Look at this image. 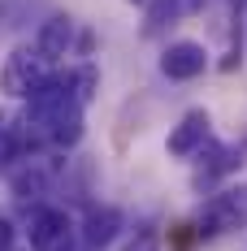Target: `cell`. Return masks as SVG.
I'll return each mask as SVG.
<instances>
[{"label":"cell","instance_id":"obj_1","mask_svg":"<svg viewBox=\"0 0 247 251\" xmlns=\"http://www.w3.org/2000/svg\"><path fill=\"white\" fill-rule=\"evenodd\" d=\"M48 82V61L39 56V48H13L4 70H0V91L13 100H30L39 87Z\"/></svg>","mask_w":247,"mask_h":251},{"label":"cell","instance_id":"obj_2","mask_svg":"<svg viewBox=\"0 0 247 251\" xmlns=\"http://www.w3.org/2000/svg\"><path fill=\"white\" fill-rule=\"evenodd\" d=\"M78 234L65 208H35L30 212V251H78Z\"/></svg>","mask_w":247,"mask_h":251},{"label":"cell","instance_id":"obj_3","mask_svg":"<svg viewBox=\"0 0 247 251\" xmlns=\"http://www.w3.org/2000/svg\"><path fill=\"white\" fill-rule=\"evenodd\" d=\"M243 221H247V186L221 191V195H213V200L204 203V212H199V238H221L230 229H239Z\"/></svg>","mask_w":247,"mask_h":251},{"label":"cell","instance_id":"obj_4","mask_svg":"<svg viewBox=\"0 0 247 251\" xmlns=\"http://www.w3.org/2000/svg\"><path fill=\"white\" fill-rule=\"evenodd\" d=\"M204 70H208V52L195 39H178V44H169V48L161 52V74L173 78V82H191Z\"/></svg>","mask_w":247,"mask_h":251},{"label":"cell","instance_id":"obj_5","mask_svg":"<svg viewBox=\"0 0 247 251\" xmlns=\"http://www.w3.org/2000/svg\"><path fill=\"white\" fill-rule=\"evenodd\" d=\"M122 226H126V221H122L117 208H109V203H91L87 217H82V229H78V234H82V247H87V251H104L117 234H122Z\"/></svg>","mask_w":247,"mask_h":251},{"label":"cell","instance_id":"obj_6","mask_svg":"<svg viewBox=\"0 0 247 251\" xmlns=\"http://www.w3.org/2000/svg\"><path fill=\"white\" fill-rule=\"evenodd\" d=\"M208 126H213V122H208V113H204V108L182 113V122L173 126L169 143H165V148H169V156H178V160H182V156H195V151L208 143Z\"/></svg>","mask_w":247,"mask_h":251},{"label":"cell","instance_id":"obj_7","mask_svg":"<svg viewBox=\"0 0 247 251\" xmlns=\"http://www.w3.org/2000/svg\"><path fill=\"white\" fill-rule=\"evenodd\" d=\"M52 177H56V169H52L48 160H22L9 174V186H13V195L22 203H30V200H39V195H48Z\"/></svg>","mask_w":247,"mask_h":251},{"label":"cell","instance_id":"obj_8","mask_svg":"<svg viewBox=\"0 0 247 251\" xmlns=\"http://www.w3.org/2000/svg\"><path fill=\"white\" fill-rule=\"evenodd\" d=\"M35 48H39L44 61H61V56H70V48H74V18H65V13L48 18V22L39 26Z\"/></svg>","mask_w":247,"mask_h":251},{"label":"cell","instance_id":"obj_9","mask_svg":"<svg viewBox=\"0 0 247 251\" xmlns=\"http://www.w3.org/2000/svg\"><path fill=\"white\" fill-rule=\"evenodd\" d=\"M199 156L208 160V165H199V182L225 177V174H234V169L243 165V151L230 148V143H204V148H199Z\"/></svg>","mask_w":247,"mask_h":251},{"label":"cell","instance_id":"obj_10","mask_svg":"<svg viewBox=\"0 0 247 251\" xmlns=\"http://www.w3.org/2000/svg\"><path fill=\"white\" fill-rule=\"evenodd\" d=\"M65 82H70L74 100L87 108V104L96 100V91H100V70H96V65H78V70H65Z\"/></svg>","mask_w":247,"mask_h":251},{"label":"cell","instance_id":"obj_11","mask_svg":"<svg viewBox=\"0 0 247 251\" xmlns=\"http://www.w3.org/2000/svg\"><path fill=\"white\" fill-rule=\"evenodd\" d=\"M122 251H161V243H156V234H152V229H139Z\"/></svg>","mask_w":247,"mask_h":251},{"label":"cell","instance_id":"obj_12","mask_svg":"<svg viewBox=\"0 0 247 251\" xmlns=\"http://www.w3.org/2000/svg\"><path fill=\"white\" fill-rule=\"evenodd\" d=\"M13 234H18L13 221H9V217H0V251H13Z\"/></svg>","mask_w":247,"mask_h":251},{"label":"cell","instance_id":"obj_13","mask_svg":"<svg viewBox=\"0 0 247 251\" xmlns=\"http://www.w3.org/2000/svg\"><path fill=\"white\" fill-rule=\"evenodd\" d=\"M130 4H135V9H148V13H152V9H156V4H165V0H130Z\"/></svg>","mask_w":247,"mask_h":251},{"label":"cell","instance_id":"obj_14","mask_svg":"<svg viewBox=\"0 0 247 251\" xmlns=\"http://www.w3.org/2000/svg\"><path fill=\"white\" fill-rule=\"evenodd\" d=\"M230 4H234V18H239V13H243V4H247V0H230Z\"/></svg>","mask_w":247,"mask_h":251},{"label":"cell","instance_id":"obj_15","mask_svg":"<svg viewBox=\"0 0 247 251\" xmlns=\"http://www.w3.org/2000/svg\"><path fill=\"white\" fill-rule=\"evenodd\" d=\"M0 130H4V113H0Z\"/></svg>","mask_w":247,"mask_h":251},{"label":"cell","instance_id":"obj_16","mask_svg":"<svg viewBox=\"0 0 247 251\" xmlns=\"http://www.w3.org/2000/svg\"><path fill=\"white\" fill-rule=\"evenodd\" d=\"M78 251H87V247H78Z\"/></svg>","mask_w":247,"mask_h":251}]
</instances>
